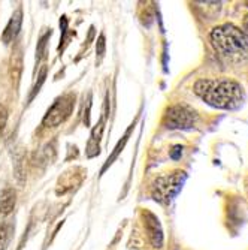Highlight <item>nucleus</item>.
<instances>
[{
	"label": "nucleus",
	"instance_id": "nucleus-10",
	"mask_svg": "<svg viewBox=\"0 0 248 250\" xmlns=\"http://www.w3.org/2000/svg\"><path fill=\"white\" fill-rule=\"evenodd\" d=\"M129 135H130V129L126 132V135L123 136V141H120L118 144H117V147H115V150H114V153H112L111 154V157H108V161H106V164H105V167H103V169H102V172L112 164V162H114L115 161V159H117V156L120 154V151L123 150V147L126 146V143H127V140H129Z\"/></svg>",
	"mask_w": 248,
	"mask_h": 250
},
{
	"label": "nucleus",
	"instance_id": "nucleus-12",
	"mask_svg": "<svg viewBox=\"0 0 248 250\" xmlns=\"http://www.w3.org/2000/svg\"><path fill=\"white\" fill-rule=\"evenodd\" d=\"M45 77H47V67H42V71H40V74H39V83H36V85H35V88H33V93H32L30 99H33V96L39 92V88H40L42 83L45 81Z\"/></svg>",
	"mask_w": 248,
	"mask_h": 250
},
{
	"label": "nucleus",
	"instance_id": "nucleus-16",
	"mask_svg": "<svg viewBox=\"0 0 248 250\" xmlns=\"http://www.w3.org/2000/svg\"><path fill=\"white\" fill-rule=\"evenodd\" d=\"M242 32L248 38V15H245V18H244V29H242Z\"/></svg>",
	"mask_w": 248,
	"mask_h": 250
},
{
	"label": "nucleus",
	"instance_id": "nucleus-11",
	"mask_svg": "<svg viewBox=\"0 0 248 250\" xmlns=\"http://www.w3.org/2000/svg\"><path fill=\"white\" fill-rule=\"evenodd\" d=\"M51 36V30L47 33V35H45V36H42L40 38V41H39V47H38V59H40L42 56H43V50H45V47H47V39Z\"/></svg>",
	"mask_w": 248,
	"mask_h": 250
},
{
	"label": "nucleus",
	"instance_id": "nucleus-5",
	"mask_svg": "<svg viewBox=\"0 0 248 250\" xmlns=\"http://www.w3.org/2000/svg\"><path fill=\"white\" fill-rule=\"evenodd\" d=\"M75 106V96L72 95H64L60 96L53 106L48 109V112L45 114L42 123L47 127H56L60 123H63L67 117L71 116V112Z\"/></svg>",
	"mask_w": 248,
	"mask_h": 250
},
{
	"label": "nucleus",
	"instance_id": "nucleus-8",
	"mask_svg": "<svg viewBox=\"0 0 248 250\" xmlns=\"http://www.w3.org/2000/svg\"><path fill=\"white\" fill-rule=\"evenodd\" d=\"M15 202H17V193L14 189H5L0 193V217H6L11 214L15 208Z\"/></svg>",
	"mask_w": 248,
	"mask_h": 250
},
{
	"label": "nucleus",
	"instance_id": "nucleus-1",
	"mask_svg": "<svg viewBox=\"0 0 248 250\" xmlns=\"http://www.w3.org/2000/svg\"><path fill=\"white\" fill-rule=\"evenodd\" d=\"M193 92L205 104L217 109H236L245 99L244 87L229 78L197 80L193 85Z\"/></svg>",
	"mask_w": 248,
	"mask_h": 250
},
{
	"label": "nucleus",
	"instance_id": "nucleus-15",
	"mask_svg": "<svg viewBox=\"0 0 248 250\" xmlns=\"http://www.w3.org/2000/svg\"><path fill=\"white\" fill-rule=\"evenodd\" d=\"M181 153H183V148L179 147V146H175V147H173V150L171 151V157H172V159H178V157H179V154H181Z\"/></svg>",
	"mask_w": 248,
	"mask_h": 250
},
{
	"label": "nucleus",
	"instance_id": "nucleus-2",
	"mask_svg": "<svg viewBox=\"0 0 248 250\" xmlns=\"http://www.w3.org/2000/svg\"><path fill=\"white\" fill-rule=\"evenodd\" d=\"M210 38L214 48L226 60L238 63L248 59V38L235 24L226 22L215 27Z\"/></svg>",
	"mask_w": 248,
	"mask_h": 250
},
{
	"label": "nucleus",
	"instance_id": "nucleus-6",
	"mask_svg": "<svg viewBox=\"0 0 248 250\" xmlns=\"http://www.w3.org/2000/svg\"><path fill=\"white\" fill-rule=\"evenodd\" d=\"M144 216H145V231L148 234V238H150L151 244L154 247H162V244H163V231H162L159 219H157L150 211H145Z\"/></svg>",
	"mask_w": 248,
	"mask_h": 250
},
{
	"label": "nucleus",
	"instance_id": "nucleus-7",
	"mask_svg": "<svg viewBox=\"0 0 248 250\" xmlns=\"http://www.w3.org/2000/svg\"><path fill=\"white\" fill-rule=\"evenodd\" d=\"M21 24H22V12L21 9H17L14 12V15L11 17L9 22L6 24L3 33H2V41L3 43H11L19 33V29H21Z\"/></svg>",
	"mask_w": 248,
	"mask_h": 250
},
{
	"label": "nucleus",
	"instance_id": "nucleus-3",
	"mask_svg": "<svg viewBox=\"0 0 248 250\" xmlns=\"http://www.w3.org/2000/svg\"><path fill=\"white\" fill-rule=\"evenodd\" d=\"M186 180L187 174L184 171H173L168 175L159 177L151 188V196L162 206H168L181 192Z\"/></svg>",
	"mask_w": 248,
	"mask_h": 250
},
{
	"label": "nucleus",
	"instance_id": "nucleus-4",
	"mask_svg": "<svg viewBox=\"0 0 248 250\" xmlns=\"http://www.w3.org/2000/svg\"><path fill=\"white\" fill-rule=\"evenodd\" d=\"M196 111L186 105L169 106L163 117V123L168 129H191L196 125Z\"/></svg>",
	"mask_w": 248,
	"mask_h": 250
},
{
	"label": "nucleus",
	"instance_id": "nucleus-9",
	"mask_svg": "<svg viewBox=\"0 0 248 250\" xmlns=\"http://www.w3.org/2000/svg\"><path fill=\"white\" fill-rule=\"evenodd\" d=\"M14 234V225L8 222H0V250H6Z\"/></svg>",
	"mask_w": 248,
	"mask_h": 250
},
{
	"label": "nucleus",
	"instance_id": "nucleus-14",
	"mask_svg": "<svg viewBox=\"0 0 248 250\" xmlns=\"http://www.w3.org/2000/svg\"><path fill=\"white\" fill-rule=\"evenodd\" d=\"M6 122H8V111L3 105H0V130L6 126Z\"/></svg>",
	"mask_w": 248,
	"mask_h": 250
},
{
	"label": "nucleus",
	"instance_id": "nucleus-13",
	"mask_svg": "<svg viewBox=\"0 0 248 250\" xmlns=\"http://www.w3.org/2000/svg\"><path fill=\"white\" fill-rule=\"evenodd\" d=\"M105 36L103 35H100V38L97 39V43H96V54L102 59L103 57V54H105Z\"/></svg>",
	"mask_w": 248,
	"mask_h": 250
}]
</instances>
